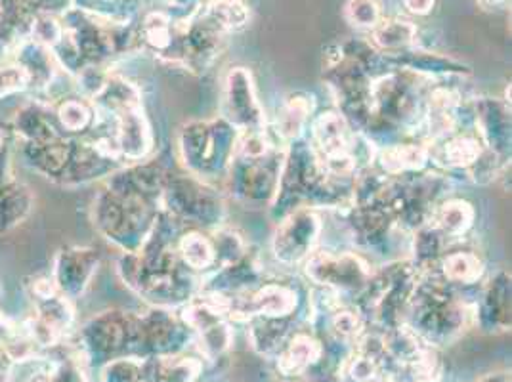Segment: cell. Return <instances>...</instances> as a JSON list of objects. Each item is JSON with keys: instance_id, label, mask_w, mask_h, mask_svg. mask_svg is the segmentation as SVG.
Here are the masks:
<instances>
[{"instance_id": "obj_12", "label": "cell", "mask_w": 512, "mask_h": 382, "mask_svg": "<svg viewBox=\"0 0 512 382\" xmlns=\"http://www.w3.org/2000/svg\"><path fill=\"white\" fill-rule=\"evenodd\" d=\"M201 14L224 33L239 31L251 20V10L245 0H207Z\"/></svg>"}, {"instance_id": "obj_11", "label": "cell", "mask_w": 512, "mask_h": 382, "mask_svg": "<svg viewBox=\"0 0 512 382\" xmlns=\"http://www.w3.org/2000/svg\"><path fill=\"white\" fill-rule=\"evenodd\" d=\"M438 262H440V277L449 285H472L482 277L484 272L482 260L472 251L442 253Z\"/></svg>"}, {"instance_id": "obj_1", "label": "cell", "mask_w": 512, "mask_h": 382, "mask_svg": "<svg viewBox=\"0 0 512 382\" xmlns=\"http://www.w3.org/2000/svg\"><path fill=\"white\" fill-rule=\"evenodd\" d=\"M235 146V127L224 119L192 123L184 127L180 136L184 163L201 178L228 169L234 159Z\"/></svg>"}, {"instance_id": "obj_6", "label": "cell", "mask_w": 512, "mask_h": 382, "mask_svg": "<svg viewBox=\"0 0 512 382\" xmlns=\"http://www.w3.org/2000/svg\"><path fill=\"white\" fill-rule=\"evenodd\" d=\"M476 321L486 333H507L511 329V277L499 274L491 279L476 310Z\"/></svg>"}, {"instance_id": "obj_9", "label": "cell", "mask_w": 512, "mask_h": 382, "mask_svg": "<svg viewBox=\"0 0 512 382\" xmlns=\"http://www.w3.org/2000/svg\"><path fill=\"white\" fill-rule=\"evenodd\" d=\"M436 155L449 169H474L482 157V146L478 136L469 132L451 134L438 148Z\"/></svg>"}, {"instance_id": "obj_18", "label": "cell", "mask_w": 512, "mask_h": 382, "mask_svg": "<svg viewBox=\"0 0 512 382\" xmlns=\"http://www.w3.org/2000/svg\"><path fill=\"white\" fill-rule=\"evenodd\" d=\"M289 382H342L339 375H321V377H302Z\"/></svg>"}, {"instance_id": "obj_13", "label": "cell", "mask_w": 512, "mask_h": 382, "mask_svg": "<svg viewBox=\"0 0 512 382\" xmlns=\"http://www.w3.org/2000/svg\"><path fill=\"white\" fill-rule=\"evenodd\" d=\"M474 220L472 205L463 199H451L436 213V230L444 237H461L469 232Z\"/></svg>"}, {"instance_id": "obj_10", "label": "cell", "mask_w": 512, "mask_h": 382, "mask_svg": "<svg viewBox=\"0 0 512 382\" xmlns=\"http://www.w3.org/2000/svg\"><path fill=\"white\" fill-rule=\"evenodd\" d=\"M176 253L180 256L182 264L192 272L209 270L218 264L213 239L201 232H195V230L178 239Z\"/></svg>"}, {"instance_id": "obj_20", "label": "cell", "mask_w": 512, "mask_h": 382, "mask_svg": "<svg viewBox=\"0 0 512 382\" xmlns=\"http://www.w3.org/2000/svg\"><path fill=\"white\" fill-rule=\"evenodd\" d=\"M484 2H488V4H499V2H505V0H484Z\"/></svg>"}, {"instance_id": "obj_8", "label": "cell", "mask_w": 512, "mask_h": 382, "mask_svg": "<svg viewBox=\"0 0 512 382\" xmlns=\"http://www.w3.org/2000/svg\"><path fill=\"white\" fill-rule=\"evenodd\" d=\"M373 31V43L383 54H398L417 39V25L404 18H383Z\"/></svg>"}, {"instance_id": "obj_3", "label": "cell", "mask_w": 512, "mask_h": 382, "mask_svg": "<svg viewBox=\"0 0 512 382\" xmlns=\"http://www.w3.org/2000/svg\"><path fill=\"white\" fill-rule=\"evenodd\" d=\"M306 268H308V276L312 277L316 283L333 287L337 291L358 293L371 277L362 260L352 255L335 256L331 253H314L308 256Z\"/></svg>"}, {"instance_id": "obj_16", "label": "cell", "mask_w": 512, "mask_h": 382, "mask_svg": "<svg viewBox=\"0 0 512 382\" xmlns=\"http://www.w3.org/2000/svg\"><path fill=\"white\" fill-rule=\"evenodd\" d=\"M144 381V367L142 360L136 358H117L107 361L106 369L102 373V382H142Z\"/></svg>"}, {"instance_id": "obj_15", "label": "cell", "mask_w": 512, "mask_h": 382, "mask_svg": "<svg viewBox=\"0 0 512 382\" xmlns=\"http://www.w3.org/2000/svg\"><path fill=\"white\" fill-rule=\"evenodd\" d=\"M344 18L358 29H375L383 20V10L379 0H348L344 4Z\"/></svg>"}, {"instance_id": "obj_19", "label": "cell", "mask_w": 512, "mask_h": 382, "mask_svg": "<svg viewBox=\"0 0 512 382\" xmlns=\"http://www.w3.org/2000/svg\"><path fill=\"white\" fill-rule=\"evenodd\" d=\"M478 382H511V375L509 373H491Z\"/></svg>"}, {"instance_id": "obj_4", "label": "cell", "mask_w": 512, "mask_h": 382, "mask_svg": "<svg viewBox=\"0 0 512 382\" xmlns=\"http://www.w3.org/2000/svg\"><path fill=\"white\" fill-rule=\"evenodd\" d=\"M320 228V218L312 211L300 209L297 213H291L287 220L281 222L274 237V253L279 262L295 264L310 256L314 243L318 241Z\"/></svg>"}, {"instance_id": "obj_7", "label": "cell", "mask_w": 512, "mask_h": 382, "mask_svg": "<svg viewBox=\"0 0 512 382\" xmlns=\"http://www.w3.org/2000/svg\"><path fill=\"white\" fill-rule=\"evenodd\" d=\"M476 121L493 155H501L511 149V119L507 117L505 107L491 100L480 102Z\"/></svg>"}, {"instance_id": "obj_14", "label": "cell", "mask_w": 512, "mask_h": 382, "mask_svg": "<svg viewBox=\"0 0 512 382\" xmlns=\"http://www.w3.org/2000/svg\"><path fill=\"white\" fill-rule=\"evenodd\" d=\"M308 115H310L308 98L300 96V94L293 96L281 109V115H279V134L283 138H297L300 132H302V127L308 121Z\"/></svg>"}, {"instance_id": "obj_17", "label": "cell", "mask_w": 512, "mask_h": 382, "mask_svg": "<svg viewBox=\"0 0 512 382\" xmlns=\"http://www.w3.org/2000/svg\"><path fill=\"white\" fill-rule=\"evenodd\" d=\"M404 8L413 16H428L434 10L436 0H402Z\"/></svg>"}, {"instance_id": "obj_2", "label": "cell", "mask_w": 512, "mask_h": 382, "mask_svg": "<svg viewBox=\"0 0 512 382\" xmlns=\"http://www.w3.org/2000/svg\"><path fill=\"white\" fill-rule=\"evenodd\" d=\"M165 201L171 211L174 222H190L197 226H213L218 224L222 216V207L218 197L205 190L197 180L190 176H176L165 184Z\"/></svg>"}, {"instance_id": "obj_5", "label": "cell", "mask_w": 512, "mask_h": 382, "mask_svg": "<svg viewBox=\"0 0 512 382\" xmlns=\"http://www.w3.org/2000/svg\"><path fill=\"white\" fill-rule=\"evenodd\" d=\"M224 111L230 125L245 132H262L264 117L253 94L251 73L245 67H235L226 79Z\"/></svg>"}]
</instances>
